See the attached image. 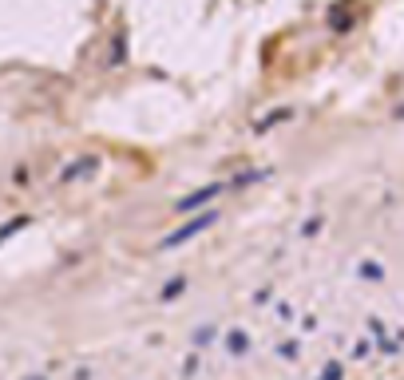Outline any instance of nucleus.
I'll use <instances>...</instances> for the list:
<instances>
[{
	"label": "nucleus",
	"instance_id": "f257e3e1",
	"mask_svg": "<svg viewBox=\"0 0 404 380\" xmlns=\"http://www.w3.org/2000/svg\"><path fill=\"white\" fill-rule=\"evenodd\" d=\"M214 222H218V214H214V210H206V214H198V218H191L187 222V226H178L175 234H167L159 242L162 250H175V246H182V242H191L194 234H202V230H211Z\"/></svg>",
	"mask_w": 404,
	"mask_h": 380
},
{
	"label": "nucleus",
	"instance_id": "f03ea898",
	"mask_svg": "<svg viewBox=\"0 0 404 380\" xmlns=\"http://www.w3.org/2000/svg\"><path fill=\"white\" fill-rule=\"evenodd\" d=\"M92 171H99V158L96 155H83L80 162H72V167H67V171H60V182H76V178H83V174H92Z\"/></svg>",
	"mask_w": 404,
	"mask_h": 380
},
{
	"label": "nucleus",
	"instance_id": "7ed1b4c3",
	"mask_svg": "<svg viewBox=\"0 0 404 380\" xmlns=\"http://www.w3.org/2000/svg\"><path fill=\"white\" fill-rule=\"evenodd\" d=\"M222 190H226L222 182H214V187H202L198 194H191V198H182V202H178V210H182V214H187V210H198L202 202H211L214 194H222Z\"/></svg>",
	"mask_w": 404,
	"mask_h": 380
},
{
	"label": "nucleus",
	"instance_id": "20e7f679",
	"mask_svg": "<svg viewBox=\"0 0 404 380\" xmlns=\"http://www.w3.org/2000/svg\"><path fill=\"white\" fill-rule=\"evenodd\" d=\"M281 119H290V107H277V111H270L266 119H258V123H254V131H270V127H274V123H281Z\"/></svg>",
	"mask_w": 404,
	"mask_h": 380
},
{
	"label": "nucleus",
	"instance_id": "39448f33",
	"mask_svg": "<svg viewBox=\"0 0 404 380\" xmlns=\"http://www.w3.org/2000/svg\"><path fill=\"white\" fill-rule=\"evenodd\" d=\"M230 348H234V352H246V337H242V332H234V337H230Z\"/></svg>",
	"mask_w": 404,
	"mask_h": 380
},
{
	"label": "nucleus",
	"instance_id": "423d86ee",
	"mask_svg": "<svg viewBox=\"0 0 404 380\" xmlns=\"http://www.w3.org/2000/svg\"><path fill=\"white\" fill-rule=\"evenodd\" d=\"M182 285H187V282H182V277H175V282L167 285V297H175V293H178V289H182Z\"/></svg>",
	"mask_w": 404,
	"mask_h": 380
}]
</instances>
